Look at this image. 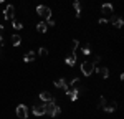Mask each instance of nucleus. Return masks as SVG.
I'll use <instances>...</instances> for the list:
<instances>
[{
    "instance_id": "obj_1",
    "label": "nucleus",
    "mask_w": 124,
    "mask_h": 119,
    "mask_svg": "<svg viewBox=\"0 0 124 119\" xmlns=\"http://www.w3.org/2000/svg\"><path fill=\"white\" fill-rule=\"evenodd\" d=\"M43 108H45V114H50L51 118H55V116H58V114L61 112V108L55 104V101H48V103H45Z\"/></svg>"
},
{
    "instance_id": "obj_2",
    "label": "nucleus",
    "mask_w": 124,
    "mask_h": 119,
    "mask_svg": "<svg viewBox=\"0 0 124 119\" xmlns=\"http://www.w3.org/2000/svg\"><path fill=\"white\" fill-rule=\"evenodd\" d=\"M94 68H96V66H94V63H93V61H88V60H86V61H83V63H81V73H83L85 76L93 74Z\"/></svg>"
},
{
    "instance_id": "obj_3",
    "label": "nucleus",
    "mask_w": 124,
    "mask_h": 119,
    "mask_svg": "<svg viewBox=\"0 0 124 119\" xmlns=\"http://www.w3.org/2000/svg\"><path fill=\"white\" fill-rule=\"evenodd\" d=\"M37 13H38L41 18H45V20L51 18V8L46 7V5H38V7H37Z\"/></svg>"
},
{
    "instance_id": "obj_4",
    "label": "nucleus",
    "mask_w": 124,
    "mask_h": 119,
    "mask_svg": "<svg viewBox=\"0 0 124 119\" xmlns=\"http://www.w3.org/2000/svg\"><path fill=\"white\" fill-rule=\"evenodd\" d=\"M17 116L20 119H27L28 118V108L25 106V104H18L17 106Z\"/></svg>"
},
{
    "instance_id": "obj_5",
    "label": "nucleus",
    "mask_w": 124,
    "mask_h": 119,
    "mask_svg": "<svg viewBox=\"0 0 124 119\" xmlns=\"http://www.w3.org/2000/svg\"><path fill=\"white\" fill-rule=\"evenodd\" d=\"M3 17H5V20H13L15 18V7H13V5L5 7V10H3Z\"/></svg>"
},
{
    "instance_id": "obj_6",
    "label": "nucleus",
    "mask_w": 124,
    "mask_h": 119,
    "mask_svg": "<svg viewBox=\"0 0 124 119\" xmlns=\"http://www.w3.org/2000/svg\"><path fill=\"white\" fill-rule=\"evenodd\" d=\"M101 12H103L104 15H109V13L114 12V7H113L111 3H103V5H101Z\"/></svg>"
},
{
    "instance_id": "obj_7",
    "label": "nucleus",
    "mask_w": 124,
    "mask_h": 119,
    "mask_svg": "<svg viewBox=\"0 0 124 119\" xmlns=\"http://www.w3.org/2000/svg\"><path fill=\"white\" fill-rule=\"evenodd\" d=\"M40 99H41L43 103L53 101V94H51V93H48V91H41V93H40Z\"/></svg>"
},
{
    "instance_id": "obj_8",
    "label": "nucleus",
    "mask_w": 124,
    "mask_h": 119,
    "mask_svg": "<svg viewBox=\"0 0 124 119\" xmlns=\"http://www.w3.org/2000/svg\"><path fill=\"white\" fill-rule=\"evenodd\" d=\"M66 96H70L71 101H76L79 96V89H66Z\"/></svg>"
},
{
    "instance_id": "obj_9",
    "label": "nucleus",
    "mask_w": 124,
    "mask_h": 119,
    "mask_svg": "<svg viewBox=\"0 0 124 119\" xmlns=\"http://www.w3.org/2000/svg\"><path fill=\"white\" fill-rule=\"evenodd\" d=\"M55 86H56V88H61V89H65V91H66L68 89V84H66V79H56V81H55Z\"/></svg>"
},
{
    "instance_id": "obj_10",
    "label": "nucleus",
    "mask_w": 124,
    "mask_h": 119,
    "mask_svg": "<svg viewBox=\"0 0 124 119\" xmlns=\"http://www.w3.org/2000/svg\"><path fill=\"white\" fill-rule=\"evenodd\" d=\"M35 56H37V55H35V51H27V55L23 56V61H25V63L35 61Z\"/></svg>"
},
{
    "instance_id": "obj_11",
    "label": "nucleus",
    "mask_w": 124,
    "mask_h": 119,
    "mask_svg": "<svg viewBox=\"0 0 124 119\" xmlns=\"http://www.w3.org/2000/svg\"><path fill=\"white\" fill-rule=\"evenodd\" d=\"M33 114H35V116H43V114H45L43 104H41V106H33Z\"/></svg>"
},
{
    "instance_id": "obj_12",
    "label": "nucleus",
    "mask_w": 124,
    "mask_h": 119,
    "mask_svg": "<svg viewBox=\"0 0 124 119\" xmlns=\"http://www.w3.org/2000/svg\"><path fill=\"white\" fill-rule=\"evenodd\" d=\"M70 86H71L73 89H79V88H81V79H79V78H73V79H71V83H70Z\"/></svg>"
},
{
    "instance_id": "obj_13",
    "label": "nucleus",
    "mask_w": 124,
    "mask_h": 119,
    "mask_svg": "<svg viewBox=\"0 0 124 119\" xmlns=\"http://www.w3.org/2000/svg\"><path fill=\"white\" fill-rule=\"evenodd\" d=\"M66 65L68 66H75L76 65V55H70L66 58Z\"/></svg>"
},
{
    "instance_id": "obj_14",
    "label": "nucleus",
    "mask_w": 124,
    "mask_h": 119,
    "mask_svg": "<svg viewBox=\"0 0 124 119\" xmlns=\"http://www.w3.org/2000/svg\"><path fill=\"white\" fill-rule=\"evenodd\" d=\"M98 73H99V74H101V78H108V76H109V69L106 68V66H103V68H99L98 69Z\"/></svg>"
},
{
    "instance_id": "obj_15",
    "label": "nucleus",
    "mask_w": 124,
    "mask_h": 119,
    "mask_svg": "<svg viewBox=\"0 0 124 119\" xmlns=\"http://www.w3.org/2000/svg\"><path fill=\"white\" fill-rule=\"evenodd\" d=\"M75 10H76V17H81V0H75Z\"/></svg>"
},
{
    "instance_id": "obj_16",
    "label": "nucleus",
    "mask_w": 124,
    "mask_h": 119,
    "mask_svg": "<svg viewBox=\"0 0 124 119\" xmlns=\"http://www.w3.org/2000/svg\"><path fill=\"white\" fill-rule=\"evenodd\" d=\"M116 108H117V104H116V103H111V104H108V106H104V111L106 112H114L116 111Z\"/></svg>"
},
{
    "instance_id": "obj_17",
    "label": "nucleus",
    "mask_w": 124,
    "mask_h": 119,
    "mask_svg": "<svg viewBox=\"0 0 124 119\" xmlns=\"http://www.w3.org/2000/svg\"><path fill=\"white\" fill-rule=\"evenodd\" d=\"M20 43H22V38H20V35L15 33V35L12 37V45H13V46H18Z\"/></svg>"
},
{
    "instance_id": "obj_18",
    "label": "nucleus",
    "mask_w": 124,
    "mask_h": 119,
    "mask_svg": "<svg viewBox=\"0 0 124 119\" xmlns=\"http://www.w3.org/2000/svg\"><path fill=\"white\" fill-rule=\"evenodd\" d=\"M113 23H114L117 28H123V25H124V22H123L121 17H114V18H113Z\"/></svg>"
},
{
    "instance_id": "obj_19",
    "label": "nucleus",
    "mask_w": 124,
    "mask_h": 119,
    "mask_svg": "<svg viewBox=\"0 0 124 119\" xmlns=\"http://www.w3.org/2000/svg\"><path fill=\"white\" fill-rule=\"evenodd\" d=\"M37 30H38L40 33H45V31H46V23H45V22L38 23V25H37Z\"/></svg>"
},
{
    "instance_id": "obj_20",
    "label": "nucleus",
    "mask_w": 124,
    "mask_h": 119,
    "mask_svg": "<svg viewBox=\"0 0 124 119\" xmlns=\"http://www.w3.org/2000/svg\"><path fill=\"white\" fill-rule=\"evenodd\" d=\"M104 106H106V98L101 96V98H99V103H98V108H104Z\"/></svg>"
},
{
    "instance_id": "obj_21",
    "label": "nucleus",
    "mask_w": 124,
    "mask_h": 119,
    "mask_svg": "<svg viewBox=\"0 0 124 119\" xmlns=\"http://www.w3.org/2000/svg\"><path fill=\"white\" fill-rule=\"evenodd\" d=\"M13 28H15V30H20V28H22V22H18V20H13Z\"/></svg>"
},
{
    "instance_id": "obj_22",
    "label": "nucleus",
    "mask_w": 124,
    "mask_h": 119,
    "mask_svg": "<svg viewBox=\"0 0 124 119\" xmlns=\"http://www.w3.org/2000/svg\"><path fill=\"white\" fill-rule=\"evenodd\" d=\"M83 53H85L86 56H88V55H91V48H89V45H86V46H83Z\"/></svg>"
},
{
    "instance_id": "obj_23",
    "label": "nucleus",
    "mask_w": 124,
    "mask_h": 119,
    "mask_svg": "<svg viewBox=\"0 0 124 119\" xmlns=\"http://www.w3.org/2000/svg\"><path fill=\"white\" fill-rule=\"evenodd\" d=\"M46 53H48V50H46V48H40V51H38L40 56H46Z\"/></svg>"
},
{
    "instance_id": "obj_24",
    "label": "nucleus",
    "mask_w": 124,
    "mask_h": 119,
    "mask_svg": "<svg viewBox=\"0 0 124 119\" xmlns=\"http://www.w3.org/2000/svg\"><path fill=\"white\" fill-rule=\"evenodd\" d=\"M78 46H79V41H78V40H75V41H73V51H75Z\"/></svg>"
},
{
    "instance_id": "obj_25",
    "label": "nucleus",
    "mask_w": 124,
    "mask_h": 119,
    "mask_svg": "<svg viewBox=\"0 0 124 119\" xmlns=\"http://www.w3.org/2000/svg\"><path fill=\"white\" fill-rule=\"evenodd\" d=\"M99 61H101V56H96V58L93 60V63H94V66L98 65V63H99Z\"/></svg>"
},
{
    "instance_id": "obj_26",
    "label": "nucleus",
    "mask_w": 124,
    "mask_h": 119,
    "mask_svg": "<svg viewBox=\"0 0 124 119\" xmlns=\"http://www.w3.org/2000/svg\"><path fill=\"white\" fill-rule=\"evenodd\" d=\"M2 33H3V27L0 25V38H2Z\"/></svg>"
},
{
    "instance_id": "obj_27",
    "label": "nucleus",
    "mask_w": 124,
    "mask_h": 119,
    "mask_svg": "<svg viewBox=\"0 0 124 119\" xmlns=\"http://www.w3.org/2000/svg\"><path fill=\"white\" fill-rule=\"evenodd\" d=\"M2 2H5V0H0V3H2Z\"/></svg>"
}]
</instances>
